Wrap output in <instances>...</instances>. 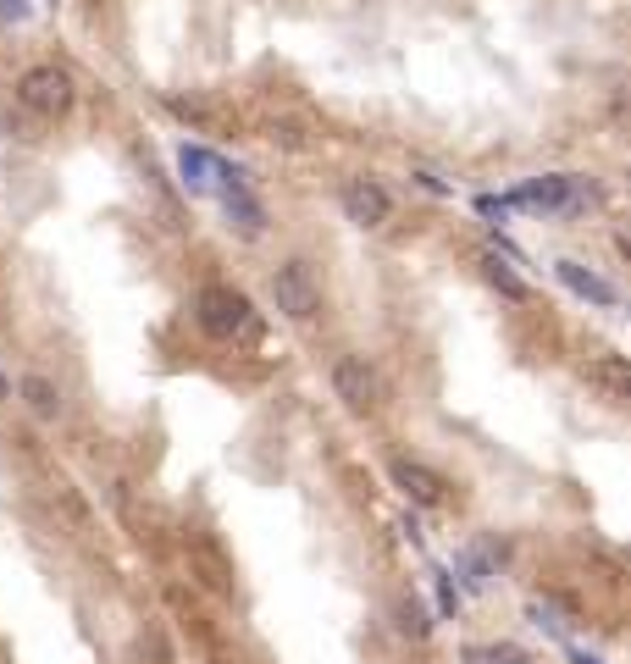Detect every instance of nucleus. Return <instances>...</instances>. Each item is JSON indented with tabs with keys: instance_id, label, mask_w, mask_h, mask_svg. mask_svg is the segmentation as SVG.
<instances>
[{
	"instance_id": "nucleus-1",
	"label": "nucleus",
	"mask_w": 631,
	"mask_h": 664,
	"mask_svg": "<svg viewBox=\"0 0 631 664\" xmlns=\"http://www.w3.org/2000/svg\"><path fill=\"white\" fill-rule=\"evenodd\" d=\"M194 316H200V327L211 332V338H239V332H250V299L239 294V288H200V299H194Z\"/></svg>"
},
{
	"instance_id": "nucleus-2",
	"label": "nucleus",
	"mask_w": 631,
	"mask_h": 664,
	"mask_svg": "<svg viewBox=\"0 0 631 664\" xmlns=\"http://www.w3.org/2000/svg\"><path fill=\"white\" fill-rule=\"evenodd\" d=\"M17 100H23L34 117H67L72 111V78L61 67H28L17 78Z\"/></svg>"
},
{
	"instance_id": "nucleus-3",
	"label": "nucleus",
	"mask_w": 631,
	"mask_h": 664,
	"mask_svg": "<svg viewBox=\"0 0 631 664\" xmlns=\"http://www.w3.org/2000/svg\"><path fill=\"white\" fill-rule=\"evenodd\" d=\"M272 299L277 310H283L288 321H310L316 310H322V288H316V277H310L305 261H283L272 272Z\"/></svg>"
},
{
	"instance_id": "nucleus-4",
	"label": "nucleus",
	"mask_w": 631,
	"mask_h": 664,
	"mask_svg": "<svg viewBox=\"0 0 631 664\" xmlns=\"http://www.w3.org/2000/svg\"><path fill=\"white\" fill-rule=\"evenodd\" d=\"M333 393L355 415H371L382 404V377L366 366V355H338L333 360Z\"/></svg>"
},
{
	"instance_id": "nucleus-5",
	"label": "nucleus",
	"mask_w": 631,
	"mask_h": 664,
	"mask_svg": "<svg viewBox=\"0 0 631 664\" xmlns=\"http://www.w3.org/2000/svg\"><path fill=\"white\" fill-rule=\"evenodd\" d=\"M338 200H344V216H349L355 227H382V222L393 216L388 189H382V183H371V178H349Z\"/></svg>"
},
{
	"instance_id": "nucleus-6",
	"label": "nucleus",
	"mask_w": 631,
	"mask_h": 664,
	"mask_svg": "<svg viewBox=\"0 0 631 664\" xmlns=\"http://www.w3.org/2000/svg\"><path fill=\"white\" fill-rule=\"evenodd\" d=\"M216 178H227V189H222V205H227V216H233V227H239L244 238H261L266 233V205L255 200L250 189H244V172H227L222 161H216Z\"/></svg>"
},
{
	"instance_id": "nucleus-7",
	"label": "nucleus",
	"mask_w": 631,
	"mask_h": 664,
	"mask_svg": "<svg viewBox=\"0 0 631 664\" xmlns=\"http://www.w3.org/2000/svg\"><path fill=\"white\" fill-rule=\"evenodd\" d=\"M393 487H399L410 504H427V510H438L443 498H449V493H443L449 482H443L438 471H427L421 460H393Z\"/></svg>"
},
{
	"instance_id": "nucleus-8",
	"label": "nucleus",
	"mask_w": 631,
	"mask_h": 664,
	"mask_svg": "<svg viewBox=\"0 0 631 664\" xmlns=\"http://www.w3.org/2000/svg\"><path fill=\"white\" fill-rule=\"evenodd\" d=\"M560 272V283L571 288V294H582V299H593V305H620V294H615V283H604V277H593V272H582L576 261H560L554 266Z\"/></svg>"
},
{
	"instance_id": "nucleus-9",
	"label": "nucleus",
	"mask_w": 631,
	"mask_h": 664,
	"mask_svg": "<svg viewBox=\"0 0 631 664\" xmlns=\"http://www.w3.org/2000/svg\"><path fill=\"white\" fill-rule=\"evenodd\" d=\"M23 399H28V410H34L39 421H56V415H61V388L50 377H39V371H28V377H23Z\"/></svg>"
},
{
	"instance_id": "nucleus-10",
	"label": "nucleus",
	"mask_w": 631,
	"mask_h": 664,
	"mask_svg": "<svg viewBox=\"0 0 631 664\" xmlns=\"http://www.w3.org/2000/svg\"><path fill=\"white\" fill-rule=\"evenodd\" d=\"M178 166H183V183H189L194 194H205L211 189V172H216V155H205V150H194V144H183V155H178Z\"/></svg>"
},
{
	"instance_id": "nucleus-11",
	"label": "nucleus",
	"mask_w": 631,
	"mask_h": 664,
	"mask_svg": "<svg viewBox=\"0 0 631 664\" xmlns=\"http://www.w3.org/2000/svg\"><path fill=\"white\" fill-rule=\"evenodd\" d=\"M482 277H488V283H493V288H499V294H504V299H515V305H521V299H532V288H526V283H521V277H515V272H510V266H504V261H499V255H482Z\"/></svg>"
},
{
	"instance_id": "nucleus-12",
	"label": "nucleus",
	"mask_w": 631,
	"mask_h": 664,
	"mask_svg": "<svg viewBox=\"0 0 631 664\" xmlns=\"http://www.w3.org/2000/svg\"><path fill=\"white\" fill-rule=\"evenodd\" d=\"M587 377L593 382H604L615 399H626V388H631V377H626V360L620 355H598V360H587Z\"/></svg>"
},
{
	"instance_id": "nucleus-13",
	"label": "nucleus",
	"mask_w": 631,
	"mask_h": 664,
	"mask_svg": "<svg viewBox=\"0 0 631 664\" xmlns=\"http://www.w3.org/2000/svg\"><path fill=\"white\" fill-rule=\"evenodd\" d=\"M393 615H399V631H405V637H416V642L432 631V615L416 604V598H399V609H393Z\"/></svg>"
},
{
	"instance_id": "nucleus-14",
	"label": "nucleus",
	"mask_w": 631,
	"mask_h": 664,
	"mask_svg": "<svg viewBox=\"0 0 631 664\" xmlns=\"http://www.w3.org/2000/svg\"><path fill=\"white\" fill-rule=\"evenodd\" d=\"M465 664H532V653L510 648V642H493V648H471Z\"/></svg>"
},
{
	"instance_id": "nucleus-15",
	"label": "nucleus",
	"mask_w": 631,
	"mask_h": 664,
	"mask_svg": "<svg viewBox=\"0 0 631 664\" xmlns=\"http://www.w3.org/2000/svg\"><path fill=\"white\" fill-rule=\"evenodd\" d=\"M6 399H12V388H6V377H0V404H6Z\"/></svg>"
},
{
	"instance_id": "nucleus-16",
	"label": "nucleus",
	"mask_w": 631,
	"mask_h": 664,
	"mask_svg": "<svg viewBox=\"0 0 631 664\" xmlns=\"http://www.w3.org/2000/svg\"><path fill=\"white\" fill-rule=\"evenodd\" d=\"M576 664H598V659H587V653H576Z\"/></svg>"
}]
</instances>
